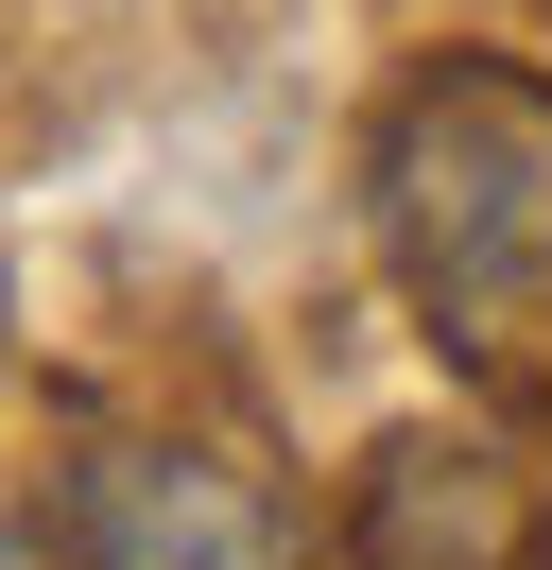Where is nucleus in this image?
I'll return each mask as SVG.
<instances>
[{
	"label": "nucleus",
	"instance_id": "f257e3e1",
	"mask_svg": "<svg viewBox=\"0 0 552 570\" xmlns=\"http://www.w3.org/2000/svg\"><path fill=\"white\" fill-rule=\"evenodd\" d=\"M379 243L432 346L501 397H552V87L448 52L379 121Z\"/></svg>",
	"mask_w": 552,
	"mask_h": 570
},
{
	"label": "nucleus",
	"instance_id": "f03ea898",
	"mask_svg": "<svg viewBox=\"0 0 552 570\" xmlns=\"http://www.w3.org/2000/svg\"><path fill=\"white\" fill-rule=\"evenodd\" d=\"M69 570H294V553L241 501V466H207V450H87Z\"/></svg>",
	"mask_w": 552,
	"mask_h": 570
},
{
	"label": "nucleus",
	"instance_id": "7ed1b4c3",
	"mask_svg": "<svg viewBox=\"0 0 552 570\" xmlns=\"http://www.w3.org/2000/svg\"><path fill=\"white\" fill-rule=\"evenodd\" d=\"M501 553H518V484H501V450L414 432V450L363 466V570H501Z\"/></svg>",
	"mask_w": 552,
	"mask_h": 570
}]
</instances>
